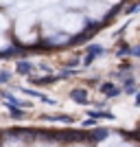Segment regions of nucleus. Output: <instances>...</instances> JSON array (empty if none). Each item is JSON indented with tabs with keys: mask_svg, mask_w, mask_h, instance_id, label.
Segmentation results:
<instances>
[{
	"mask_svg": "<svg viewBox=\"0 0 140 147\" xmlns=\"http://www.w3.org/2000/svg\"><path fill=\"white\" fill-rule=\"evenodd\" d=\"M70 97H72L74 101H79V103H85V101H88V94H85V90H81V88L72 90V92H70Z\"/></svg>",
	"mask_w": 140,
	"mask_h": 147,
	"instance_id": "1",
	"label": "nucleus"
},
{
	"mask_svg": "<svg viewBox=\"0 0 140 147\" xmlns=\"http://www.w3.org/2000/svg\"><path fill=\"white\" fill-rule=\"evenodd\" d=\"M101 90H103L105 94H107V97H118V94H121V88L112 86V84H105V86L101 88Z\"/></svg>",
	"mask_w": 140,
	"mask_h": 147,
	"instance_id": "2",
	"label": "nucleus"
},
{
	"mask_svg": "<svg viewBox=\"0 0 140 147\" xmlns=\"http://www.w3.org/2000/svg\"><path fill=\"white\" fill-rule=\"evenodd\" d=\"M31 70H33L31 61H18V75H29Z\"/></svg>",
	"mask_w": 140,
	"mask_h": 147,
	"instance_id": "3",
	"label": "nucleus"
},
{
	"mask_svg": "<svg viewBox=\"0 0 140 147\" xmlns=\"http://www.w3.org/2000/svg\"><path fill=\"white\" fill-rule=\"evenodd\" d=\"M46 121H61V123H72V117H64V114H55V117H50V114H46Z\"/></svg>",
	"mask_w": 140,
	"mask_h": 147,
	"instance_id": "4",
	"label": "nucleus"
},
{
	"mask_svg": "<svg viewBox=\"0 0 140 147\" xmlns=\"http://www.w3.org/2000/svg\"><path fill=\"white\" fill-rule=\"evenodd\" d=\"M18 105H13V103H9V114H11L13 119H24V112L22 110H15Z\"/></svg>",
	"mask_w": 140,
	"mask_h": 147,
	"instance_id": "5",
	"label": "nucleus"
},
{
	"mask_svg": "<svg viewBox=\"0 0 140 147\" xmlns=\"http://www.w3.org/2000/svg\"><path fill=\"white\" fill-rule=\"evenodd\" d=\"M9 79H11V75H9V73H0V84H7Z\"/></svg>",
	"mask_w": 140,
	"mask_h": 147,
	"instance_id": "6",
	"label": "nucleus"
},
{
	"mask_svg": "<svg viewBox=\"0 0 140 147\" xmlns=\"http://www.w3.org/2000/svg\"><path fill=\"white\" fill-rule=\"evenodd\" d=\"M129 53H131V55H138V57H140V46H134V49H129Z\"/></svg>",
	"mask_w": 140,
	"mask_h": 147,
	"instance_id": "7",
	"label": "nucleus"
}]
</instances>
